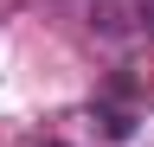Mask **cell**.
I'll list each match as a JSON object with an SVG mask.
<instances>
[{
	"instance_id": "cell-1",
	"label": "cell",
	"mask_w": 154,
	"mask_h": 147,
	"mask_svg": "<svg viewBox=\"0 0 154 147\" xmlns=\"http://www.w3.org/2000/svg\"><path fill=\"white\" fill-rule=\"evenodd\" d=\"M51 147H58V141H51Z\"/></svg>"
}]
</instances>
